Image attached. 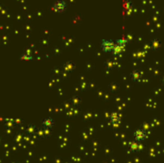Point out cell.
Segmentation results:
<instances>
[{
	"label": "cell",
	"mask_w": 164,
	"mask_h": 163,
	"mask_svg": "<svg viewBox=\"0 0 164 163\" xmlns=\"http://www.w3.org/2000/svg\"><path fill=\"white\" fill-rule=\"evenodd\" d=\"M141 143H137L135 141H133L132 143L130 145V152H138L141 150V147H140Z\"/></svg>",
	"instance_id": "obj_5"
},
{
	"label": "cell",
	"mask_w": 164,
	"mask_h": 163,
	"mask_svg": "<svg viewBox=\"0 0 164 163\" xmlns=\"http://www.w3.org/2000/svg\"><path fill=\"white\" fill-rule=\"evenodd\" d=\"M108 121H109V123H111V125L117 126L119 123L121 122V115H120L119 113H116V112H113V113L109 114Z\"/></svg>",
	"instance_id": "obj_3"
},
{
	"label": "cell",
	"mask_w": 164,
	"mask_h": 163,
	"mask_svg": "<svg viewBox=\"0 0 164 163\" xmlns=\"http://www.w3.org/2000/svg\"><path fill=\"white\" fill-rule=\"evenodd\" d=\"M147 132L144 129H137L133 132V141H135L137 143H142L144 142L147 138Z\"/></svg>",
	"instance_id": "obj_1"
},
{
	"label": "cell",
	"mask_w": 164,
	"mask_h": 163,
	"mask_svg": "<svg viewBox=\"0 0 164 163\" xmlns=\"http://www.w3.org/2000/svg\"><path fill=\"white\" fill-rule=\"evenodd\" d=\"M101 47L103 51L107 53H113L116 47V42L112 41H103L101 43Z\"/></svg>",
	"instance_id": "obj_2"
},
{
	"label": "cell",
	"mask_w": 164,
	"mask_h": 163,
	"mask_svg": "<svg viewBox=\"0 0 164 163\" xmlns=\"http://www.w3.org/2000/svg\"><path fill=\"white\" fill-rule=\"evenodd\" d=\"M54 125V120L52 118H46L42 121V126L45 129H51Z\"/></svg>",
	"instance_id": "obj_4"
}]
</instances>
